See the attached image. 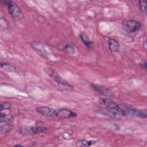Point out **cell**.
I'll return each instance as SVG.
<instances>
[{
  "label": "cell",
  "mask_w": 147,
  "mask_h": 147,
  "mask_svg": "<svg viewBox=\"0 0 147 147\" xmlns=\"http://www.w3.org/2000/svg\"><path fill=\"white\" fill-rule=\"evenodd\" d=\"M91 87L96 92H99V94L105 95L106 96L111 97L114 95L113 92L109 88L99 84H91Z\"/></svg>",
  "instance_id": "9c48e42d"
},
{
  "label": "cell",
  "mask_w": 147,
  "mask_h": 147,
  "mask_svg": "<svg viewBox=\"0 0 147 147\" xmlns=\"http://www.w3.org/2000/svg\"><path fill=\"white\" fill-rule=\"evenodd\" d=\"M141 26V23L135 20H129L127 21L125 24L126 29L129 33H134L137 32L140 30Z\"/></svg>",
  "instance_id": "52a82bcc"
},
{
  "label": "cell",
  "mask_w": 147,
  "mask_h": 147,
  "mask_svg": "<svg viewBox=\"0 0 147 147\" xmlns=\"http://www.w3.org/2000/svg\"><path fill=\"white\" fill-rule=\"evenodd\" d=\"M44 71L47 75H48L58 84L64 87L65 88L69 90H72L74 89V87L64 79H63V78L53 68L46 67L44 68Z\"/></svg>",
  "instance_id": "7a4b0ae2"
},
{
  "label": "cell",
  "mask_w": 147,
  "mask_h": 147,
  "mask_svg": "<svg viewBox=\"0 0 147 147\" xmlns=\"http://www.w3.org/2000/svg\"><path fill=\"white\" fill-rule=\"evenodd\" d=\"M108 45L109 50L111 52H117L120 49V45L118 41L114 38H110L108 40Z\"/></svg>",
  "instance_id": "8fae6325"
},
{
  "label": "cell",
  "mask_w": 147,
  "mask_h": 147,
  "mask_svg": "<svg viewBox=\"0 0 147 147\" xmlns=\"http://www.w3.org/2000/svg\"><path fill=\"white\" fill-rule=\"evenodd\" d=\"M22 145H20V144H16L14 145V146H22Z\"/></svg>",
  "instance_id": "44dd1931"
},
{
  "label": "cell",
  "mask_w": 147,
  "mask_h": 147,
  "mask_svg": "<svg viewBox=\"0 0 147 147\" xmlns=\"http://www.w3.org/2000/svg\"><path fill=\"white\" fill-rule=\"evenodd\" d=\"M77 117V114L67 109H60L56 110V118L59 119H68Z\"/></svg>",
  "instance_id": "8992f818"
},
{
  "label": "cell",
  "mask_w": 147,
  "mask_h": 147,
  "mask_svg": "<svg viewBox=\"0 0 147 147\" xmlns=\"http://www.w3.org/2000/svg\"><path fill=\"white\" fill-rule=\"evenodd\" d=\"M13 118H14L13 116L11 115L1 113V118H0V122L1 123L9 122H11L13 119Z\"/></svg>",
  "instance_id": "9a60e30c"
},
{
  "label": "cell",
  "mask_w": 147,
  "mask_h": 147,
  "mask_svg": "<svg viewBox=\"0 0 147 147\" xmlns=\"http://www.w3.org/2000/svg\"><path fill=\"white\" fill-rule=\"evenodd\" d=\"M96 111L100 114H103L105 115L118 119L121 118V117H123V115L118 111L115 110H112V109H109L105 107H101L98 109H97Z\"/></svg>",
  "instance_id": "ba28073f"
},
{
  "label": "cell",
  "mask_w": 147,
  "mask_h": 147,
  "mask_svg": "<svg viewBox=\"0 0 147 147\" xmlns=\"http://www.w3.org/2000/svg\"><path fill=\"white\" fill-rule=\"evenodd\" d=\"M1 67L7 72H14V73L18 72V70L17 68H16L15 66H14L10 64H9V63L1 62Z\"/></svg>",
  "instance_id": "7c38bea8"
},
{
  "label": "cell",
  "mask_w": 147,
  "mask_h": 147,
  "mask_svg": "<svg viewBox=\"0 0 147 147\" xmlns=\"http://www.w3.org/2000/svg\"><path fill=\"white\" fill-rule=\"evenodd\" d=\"M11 108V105L9 102H1V111L9 110Z\"/></svg>",
  "instance_id": "ac0fdd59"
},
{
  "label": "cell",
  "mask_w": 147,
  "mask_h": 147,
  "mask_svg": "<svg viewBox=\"0 0 147 147\" xmlns=\"http://www.w3.org/2000/svg\"><path fill=\"white\" fill-rule=\"evenodd\" d=\"M99 101L102 105H105L106 108L109 109L115 110L119 111H118V109H119L118 104H117L116 102H115L111 99L108 98H102L100 99Z\"/></svg>",
  "instance_id": "30bf717a"
},
{
  "label": "cell",
  "mask_w": 147,
  "mask_h": 147,
  "mask_svg": "<svg viewBox=\"0 0 147 147\" xmlns=\"http://www.w3.org/2000/svg\"><path fill=\"white\" fill-rule=\"evenodd\" d=\"M36 110L38 113L44 116L56 118V114L57 110L51 108L50 107L45 106H39L36 109Z\"/></svg>",
  "instance_id": "5b68a950"
},
{
  "label": "cell",
  "mask_w": 147,
  "mask_h": 147,
  "mask_svg": "<svg viewBox=\"0 0 147 147\" xmlns=\"http://www.w3.org/2000/svg\"><path fill=\"white\" fill-rule=\"evenodd\" d=\"M140 10L142 13L146 14V2L145 1H138Z\"/></svg>",
  "instance_id": "d6986e66"
},
{
  "label": "cell",
  "mask_w": 147,
  "mask_h": 147,
  "mask_svg": "<svg viewBox=\"0 0 147 147\" xmlns=\"http://www.w3.org/2000/svg\"><path fill=\"white\" fill-rule=\"evenodd\" d=\"M80 37L81 40L82 41V42L84 43V44L85 45V46L86 47H87L88 48H92V42L91 41V40L90 39L88 35L86 33L82 32L80 34Z\"/></svg>",
  "instance_id": "4fadbf2b"
},
{
  "label": "cell",
  "mask_w": 147,
  "mask_h": 147,
  "mask_svg": "<svg viewBox=\"0 0 147 147\" xmlns=\"http://www.w3.org/2000/svg\"><path fill=\"white\" fill-rule=\"evenodd\" d=\"M119 112L123 116H133L141 118H146L147 113L146 110L136 108L126 103L118 104Z\"/></svg>",
  "instance_id": "6da1fadb"
},
{
  "label": "cell",
  "mask_w": 147,
  "mask_h": 147,
  "mask_svg": "<svg viewBox=\"0 0 147 147\" xmlns=\"http://www.w3.org/2000/svg\"><path fill=\"white\" fill-rule=\"evenodd\" d=\"M47 130V127L43 126H23L20 128L19 132L23 135H35L44 133Z\"/></svg>",
  "instance_id": "277c9868"
},
{
  "label": "cell",
  "mask_w": 147,
  "mask_h": 147,
  "mask_svg": "<svg viewBox=\"0 0 147 147\" xmlns=\"http://www.w3.org/2000/svg\"><path fill=\"white\" fill-rule=\"evenodd\" d=\"M3 2L7 7L9 13L13 18L17 19H22L24 18V14L21 8L13 1H2L1 3Z\"/></svg>",
  "instance_id": "3957f363"
},
{
  "label": "cell",
  "mask_w": 147,
  "mask_h": 147,
  "mask_svg": "<svg viewBox=\"0 0 147 147\" xmlns=\"http://www.w3.org/2000/svg\"><path fill=\"white\" fill-rule=\"evenodd\" d=\"M96 141L93 140H82L80 142H79V144L78 143V145L80 146H90L94 144H95Z\"/></svg>",
  "instance_id": "e0dca14e"
},
{
  "label": "cell",
  "mask_w": 147,
  "mask_h": 147,
  "mask_svg": "<svg viewBox=\"0 0 147 147\" xmlns=\"http://www.w3.org/2000/svg\"><path fill=\"white\" fill-rule=\"evenodd\" d=\"M63 50L67 52L69 54L72 55L75 53V47L74 46L70 43H68L63 48Z\"/></svg>",
  "instance_id": "2e32d148"
},
{
  "label": "cell",
  "mask_w": 147,
  "mask_h": 147,
  "mask_svg": "<svg viewBox=\"0 0 147 147\" xmlns=\"http://www.w3.org/2000/svg\"><path fill=\"white\" fill-rule=\"evenodd\" d=\"M14 129V126L11 124L1 125L0 127V133L1 134H5L10 133Z\"/></svg>",
  "instance_id": "5bb4252c"
},
{
  "label": "cell",
  "mask_w": 147,
  "mask_h": 147,
  "mask_svg": "<svg viewBox=\"0 0 147 147\" xmlns=\"http://www.w3.org/2000/svg\"><path fill=\"white\" fill-rule=\"evenodd\" d=\"M140 65L142 68H144V69H146V62L145 61H142L141 63H140Z\"/></svg>",
  "instance_id": "ffe728a7"
}]
</instances>
